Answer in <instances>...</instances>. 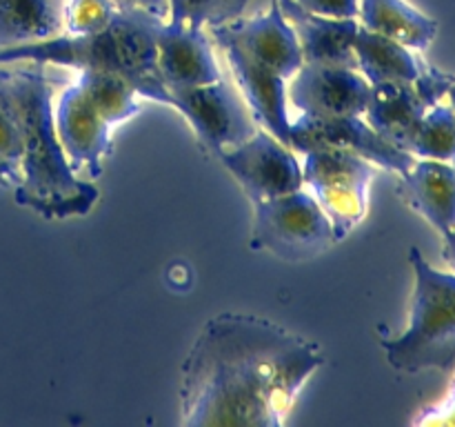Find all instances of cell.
<instances>
[{"instance_id":"1","label":"cell","mask_w":455,"mask_h":427,"mask_svg":"<svg viewBox=\"0 0 455 427\" xmlns=\"http://www.w3.org/2000/svg\"><path fill=\"white\" fill-rule=\"evenodd\" d=\"M323 360L314 342L271 320L251 314L216 316L182 363V423L283 425Z\"/></svg>"},{"instance_id":"2","label":"cell","mask_w":455,"mask_h":427,"mask_svg":"<svg viewBox=\"0 0 455 427\" xmlns=\"http://www.w3.org/2000/svg\"><path fill=\"white\" fill-rule=\"evenodd\" d=\"M36 67L12 71L22 132L20 182L13 187V198L47 221L87 216L100 194L71 169L53 125V85Z\"/></svg>"},{"instance_id":"3","label":"cell","mask_w":455,"mask_h":427,"mask_svg":"<svg viewBox=\"0 0 455 427\" xmlns=\"http://www.w3.org/2000/svg\"><path fill=\"white\" fill-rule=\"evenodd\" d=\"M163 20L142 9H118L111 25L98 34H58L38 43L0 49V67L31 62L76 71H111L127 78L140 96L169 105V92L156 65V34Z\"/></svg>"},{"instance_id":"4","label":"cell","mask_w":455,"mask_h":427,"mask_svg":"<svg viewBox=\"0 0 455 427\" xmlns=\"http://www.w3.org/2000/svg\"><path fill=\"white\" fill-rule=\"evenodd\" d=\"M409 262L416 274L409 325L400 336L382 338V350L398 372H449L455 367V274L431 267L418 247Z\"/></svg>"},{"instance_id":"5","label":"cell","mask_w":455,"mask_h":427,"mask_svg":"<svg viewBox=\"0 0 455 427\" xmlns=\"http://www.w3.org/2000/svg\"><path fill=\"white\" fill-rule=\"evenodd\" d=\"M338 238L327 214L307 191L253 203V227L249 247L269 252L289 262L311 261L327 252Z\"/></svg>"},{"instance_id":"6","label":"cell","mask_w":455,"mask_h":427,"mask_svg":"<svg viewBox=\"0 0 455 427\" xmlns=\"http://www.w3.org/2000/svg\"><path fill=\"white\" fill-rule=\"evenodd\" d=\"M302 182L327 214L338 240L347 238L363 222L369 207L373 167L364 156L342 147H318L305 151Z\"/></svg>"},{"instance_id":"7","label":"cell","mask_w":455,"mask_h":427,"mask_svg":"<svg viewBox=\"0 0 455 427\" xmlns=\"http://www.w3.org/2000/svg\"><path fill=\"white\" fill-rule=\"evenodd\" d=\"M169 107L185 116L200 142L216 156L240 145L256 132L243 98L225 80L200 87L169 89Z\"/></svg>"},{"instance_id":"8","label":"cell","mask_w":455,"mask_h":427,"mask_svg":"<svg viewBox=\"0 0 455 427\" xmlns=\"http://www.w3.org/2000/svg\"><path fill=\"white\" fill-rule=\"evenodd\" d=\"M218 158L238 181L251 203L291 194L305 185L296 156L269 132H253L240 145L220 151Z\"/></svg>"},{"instance_id":"9","label":"cell","mask_w":455,"mask_h":427,"mask_svg":"<svg viewBox=\"0 0 455 427\" xmlns=\"http://www.w3.org/2000/svg\"><path fill=\"white\" fill-rule=\"evenodd\" d=\"M212 36L220 49H235L265 69L291 78L302 67V52L291 25L284 18L278 0H271L267 13L253 18H235L225 25L212 27Z\"/></svg>"},{"instance_id":"10","label":"cell","mask_w":455,"mask_h":427,"mask_svg":"<svg viewBox=\"0 0 455 427\" xmlns=\"http://www.w3.org/2000/svg\"><path fill=\"white\" fill-rule=\"evenodd\" d=\"M289 147L300 154L318 147H342L395 173H404L416 163V156L385 141L363 116L320 118V116L300 114L291 123Z\"/></svg>"},{"instance_id":"11","label":"cell","mask_w":455,"mask_h":427,"mask_svg":"<svg viewBox=\"0 0 455 427\" xmlns=\"http://www.w3.org/2000/svg\"><path fill=\"white\" fill-rule=\"evenodd\" d=\"M289 101L300 114L320 118L364 116L371 98V85L358 69L324 62H302L291 76Z\"/></svg>"},{"instance_id":"12","label":"cell","mask_w":455,"mask_h":427,"mask_svg":"<svg viewBox=\"0 0 455 427\" xmlns=\"http://www.w3.org/2000/svg\"><path fill=\"white\" fill-rule=\"evenodd\" d=\"M53 125L71 169L76 173H87L89 178L100 176L102 158L111 149V127L89 102L78 83L65 87L58 98Z\"/></svg>"},{"instance_id":"13","label":"cell","mask_w":455,"mask_h":427,"mask_svg":"<svg viewBox=\"0 0 455 427\" xmlns=\"http://www.w3.org/2000/svg\"><path fill=\"white\" fill-rule=\"evenodd\" d=\"M156 65L167 92L222 80L220 67L203 27L172 20L160 22L156 34Z\"/></svg>"},{"instance_id":"14","label":"cell","mask_w":455,"mask_h":427,"mask_svg":"<svg viewBox=\"0 0 455 427\" xmlns=\"http://www.w3.org/2000/svg\"><path fill=\"white\" fill-rule=\"evenodd\" d=\"M284 18L296 34L302 52V62H324L358 69L354 56V38L358 31L355 18L338 20L302 9L296 0H278Z\"/></svg>"},{"instance_id":"15","label":"cell","mask_w":455,"mask_h":427,"mask_svg":"<svg viewBox=\"0 0 455 427\" xmlns=\"http://www.w3.org/2000/svg\"><path fill=\"white\" fill-rule=\"evenodd\" d=\"M398 194L431 222L440 236L455 227V165L444 160H416L400 173Z\"/></svg>"},{"instance_id":"16","label":"cell","mask_w":455,"mask_h":427,"mask_svg":"<svg viewBox=\"0 0 455 427\" xmlns=\"http://www.w3.org/2000/svg\"><path fill=\"white\" fill-rule=\"evenodd\" d=\"M427 109L429 107L416 92L413 83L371 85V98L364 111V120L385 141L407 151Z\"/></svg>"},{"instance_id":"17","label":"cell","mask_w":455,"mask_h":427,"mask_svg":"<svg viewBox=\"0 0 455 427\" xmlns=\"http://www.w3.org/2000/svg\"><path fill=\"white\" fill-rule=\"evenodd\" d=\"M354 56L355 67L363 71L369 85L413 83L427 67L413 49L364 27L355 31Z\"/></svg>"},{"instance_id":"18","label":"cell","mask_w":455,"mask_h":427,"mask_svg":"<svg viewBox=\"0 0 455 427\" xmlns=\"http://www.w3.org/2000/svg\"><path fill=\"white\" fill-rule=\"evenodd\" d=\"M363 27L416 52H425L438 34V22L407 0H360Z\"/></svg>"},{"instance_id":"19","label":"cell","mask_w":455,"mask_h":427,"mask_svg":"<svg viewBox=\"0 0 455 427\" xmlns=\"http://www.w3.org/2000/svg\"><path fill=\"white\" fill-rule=\"evenodd\" d=\"M62 34V0H0V49Z\"/></svg>"},{"instance_id":"20","label":"cell","mask_w":455,"mask_h":427,"mask_svg":"<svg viewBox=\"0 0 455 427\" xmlns=\"http://www.w3.org/2000/svg\"><path fill=\"white\" fill-rule=\"evenodd\" d=\"M76 83L80 85L84 96L89 98V102L96 107V111L105 118L109 127L133 118L140 111V102H138L140 93L120 74L84 69L78 71Z\"/></svg>"},{"instance_id":"21","label":"cell","mask_w":455,"mask_h":427,"mask_svg":"<svg viewBox=\"0 0 455 427\" xmlns=\"http://www.w3.org/2000/svg\"><path fill=\"white\" fill-rule=\"evenodd\" d=\"M22 132L18 114L16 92L12 71L0 69V187H13L20 182Z\"/></svg>"},{"instance_id":"22","label":"cell","mask_w":455,"mask_h":427,"mask_svg":"<svg viewBox=\"0 0 455 427\" xmlns=\"http://www.w3.org/2000/svg\"><path fill=\"white\" fill-rule=\"evenodd\" d=\"M407 151L416 158L444 160L455 165V109L451 105L429 107L422 116Z\"/></svg>"},{"instance_id":"23","label":"cell","mask_w":455,"mask_h":427,"mask_svg":"<svg viewBox=\"0 0 455 427\" xmlns=\"http://www.w3.org/2000/svg\"><path fill=\"white\" fill-rule=\"evenodd\" d=\"M251 0H169V20L191 27H216L243 16Z\"/></svg>"},{"instance_id":"24","label":"cell","mask_w":455,"mask_h":427,"mask_svg":"<svg viewBox=\"0 0 455 427\" xmlns=\"http://www.w3.org/2000/svg\"><path fill=\"white\" fill-rule=\"evenodd\" d=\"M116 13L114 0H62V34H98L111 25Z\"/></svg>"},{"instance_id":"25","label":"cell","mask_w":455,"mask_h":427,"mask_svg":"<svg viewBox=\"0 0 455 427\" xmlns=\"http://www.w3.org/2000/svg\"><path fill=\"white\" fill-rule=\"evenodd\" d=\"M451 74H444V71L435 69V67H425V71L413 80V87L420 93L422 101L427 102V107H434L447 96V89L451 85Z\"/></svg>"},{"instance_id":"26","label":"cell","mask_w":455,"mask_h":427,"mask_svg":"<svg viewBox=\"0 0 455 427\" xmlns=\"http://www.w3.org/2000/svg\"><path fill=\"white\" fill-rule=\"evenodd\" d=\"M296 3L307 12L324 18H338V20L358 18L360 13V0H296Z\"/></svg>"},{"instance_id":"27","label":"cell","mask_w":455,"mask_h":427,"mask_svg":"<svg viewBox=\"0 0 455 427\" xmlns=\"http://www.w3.org/2000/svg\"><path fill=\"white\" fill-rule=\"evenodd\" d=\"M413 423L427 427H455V376L449 394L438 405L422 409Z\"/></svg>"},{"instance_id":"28","label":"cell","mask_w":455,"mask_h":427,"mask_svg":"<svg viewBox=\"0 0 455 427\" xmlns=\"http://www.w3.org/2000/svg\"><path fill=\"white\" fill-rule=\"evenodd\" d=\"M118 9H142L158 18L169 16V0H114Z\"/></svg>"},{"instance_id":"29","label":"cell","mask_w":455,"mask_h":427,"mask_svg":"<svg viewBox=\"0 0 455 427\" xmlns=\"http://www.w3.org/2000/svg\"><path fill=\"white\" fill-rule=\"evenodd\" d=\"M443 240H444L443 258L455 270V227H453L451 231H449L447 236H443Z\"/></svg>"},{"instance_id":"30","label":"cell","mask_w":455,"mask_h":427,"mask_svg":"<svg viewBox=\"0 0 455 427\" xmlns=\"http://www.w3.org/2000/svg\"><path fill=\"white\" fill-rule=\"evenodd\" d=\"M447 96H449V102H451V107L455 109V76H453L451 85H449V89H447Z\"/></svg>"}]
</instances>
